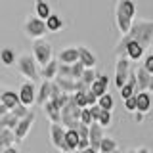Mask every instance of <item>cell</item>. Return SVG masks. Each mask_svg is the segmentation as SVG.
<instances>
[{
    "mask_svg": "<svg viewBox=\"0 0 153 153\" xmlns=\"http://www.w3.org/2000/svg\"><path fill=\"white\" fill-rule=\"evenodd\" d=\"M79 142H80L79 130L67 128L65 130V142H63V146H61V153H75L76 147H79Z\"/></svg>",
    "mask_w": 153,
    "mask_h": 153,
    "instance_id": "cell-10",
    "label": "cell"
},
{
    "mask_svg": "<svg viewBox=\"0 0 153 153\" xmlns=\"http://www.w3.org/2000/svg\"><path fill=\"white\" fill-rule=\"evenodd\" d=\"M52 13H54V12L50 10V4H48L46 0H36V2H35V16L36 17H40V19L46 21Z\"/></svg>",
    "mask_w": 153,
    "mask_h": 153,
    "instance_id": "cell-24",
    "label": "cell"
},
{
    "mask_svg": "<svg viewBox=\"0 0 153 153\" xmlns=\"http://www.w3.org/2000/svg\"><path fill=\"white\" fill-rule=\"evenodd\" d=\"M124 107H126L128 113H136L138 111V103H136V96H132V98L124 100Z\"/></svg>",
    "mask_w": 153,
    "mask_h": 153,
    "instance_id": "cell-34",
    "label": "cell"
},
{
    "mask_svg": "<svg viewBox=\"0 0 153 153\" xmlns=\"http://www.w3.org/2000/svg\"><path fill=\"white\" fill-rule=\"evenodd\" d=\"M0 153H2V151H0Z\"/></svg>",
    "mask_w": 153,
    "mask_h": 153,
    "instance_id": "cell-50",
    "label": "cell"
},
{
    "mask_svg": "<svg viewBox=\"0 0 153 153\" xmlns=\"http://www.w3.org/2000/svg\"><path fill=\"white\" fill-rule=\"evenodd\" d=\"M136 153H151V151L147 149V147H138V149H136Z\"/></svg>",
    "mask_w": 153,
    "mask_h": 153,
    "instance_id": "cell-45",
    "label": "cell"
},
{
    "mask_svg": "<svg viewBox=\"0 0 153 153\" xmlns=\"http://www.w3.org/2000/svg\"><path fill=\"white\" fill-rule=\"evenodd\" d=\"M65 21L61 19L59 13H52L50 17L46 19V27H48V33H59L61 29H63Z\"/></svg>",
    "mask_w": 153,
    "mask_h": 153,
    "instance_id": "cell-23",
    "label": "cell"
},
{
    "mask_svg": "<svg viewBox=\"0 0 153 153\" xmlns=\"http://www.w3.org/2000/svg\"><path fill=\"white\" fill-rule=\"evenodd\" d=\"M0 151H2V149H0Z\"/></svg>",
    "mask_w": 153,
    "mask_h": 153,
    "instance_id": "cell-51",
    "label": "cell"
},
{
    "mask_svg": "<svg viewBox=\"0 0 153 153\" xmlns=\"http://www.w3.org/2000/svg\"><path fill=\"white\" fill-rule=\"evenodd\" d=\"M16 146V134H13V130H10V128H6V130L0 132V149H8V147Z\"/></svg>",
    "mask_w": 153,
    "mask_h": 153,
    "instance_id": "cell-25",
    "label": "cell"
},
{
    "mask_svg": "<svg viewBox=\"0 0 153 153\" xmlns=\"http://www.w3.org/2000/svg\"><path fill=\"white\" fill-rule=\"evenodd\" d=\"M103 128L100 126L98 123H92L90 124V134H88V140H90V147L96 149L100 153V146H102V140H103Z\"/></svg>",
    "mask_w": 153,
    "mask_h": 153,
    "instance_id": "cell-14",
    "label": "cell"
},
{
    "mask_svg": "<svg viewBox=\"0 0 153 153\" xmlns=\"http://www.w3.org/2000/svg\"><path fill=\"white\" fill-rule=\"evenodd\" d=\"M33 123H35V111H31L25 119H21V121L17 123V126L13 128V134H16V143H21L27 138V134L31 132Z\"/></svg>",
    "mask_w": 153,
    "mask_h": 153,
    "instance_id": "cell-8",
    "label": "cell"
},
{
    "mask_svg": "<svg viewBox=\"0 0 153 153\" xmlns=\"http://www.w3.org/2000/svg\"><path fill=\"white\" fill-rule=\"evenodd\" d=\"M130 76V59L126 56H117V65H115V86L119 90L126 84Z\"/></svg>",
    "mask_w": 153,
    "mask_h": 153,
    "instance_id": "cell-7",
    "label": "cell"
},
{
    "mask_svg": "<svg viewBox=\"0 0 153 153\" xmlns=\"http://www.w3.org/2000/svg\"><path fill=\"white\" fill-rule=\"evenodd\" d=\"M126 153H136V149H128V151H126Z\"/></svg>",
    "mask_w": 153,
    "mask_h": 153,
    "instance_id": "cell-48",
    "label": "cell"
},
{
    "mask_svg": "<svg viewBox=\"0 0 153 153\" xmlns=\"http://www.w3.org/2000/svg\"><path fill=\"white\" fill-rule=\"evenodd\" d=\"M57 71H59V61H57V59H52L48 65H44L40 69V79L42 80H56Z\"/></svg>",
    "mask_w": 153,
    "mask_h": 153,
    "instance_id": "cell-21",
    "label": "cell"
},
{
    "mask_svg": "<svg viewBox=\"0 0 153 153\" xmlns=\"http://www.w3.org/2000/svg\"><path fill=\"white\" fill-rule=\"evenodd\" d=\"M0 103H4L6 107L12 111V109H16L19 103V92H16V90H4L2 92V98H0Z\"/></svg>",
    "mask_w": 153,
    "mask_h": 153,
    "instance_id": "cell-20",
    "label": "cell"
},
{
    "mask_svg": "<svg viewBox=\"0 0 153 153\" xmlns=\"http://www.w3.org/2000/svg\"><path fill=\"white\" fill-rule=\"evenodd\" d=\"M98 105L102 107V111H111L113 113V107H115V100H113V96L111 94H103L102 98L98 100Z\"/></svg>",
    "mask_w": 153,
    "mask_h": 153,
    "instance_id": "cell-28",
    "label": "cell"
},
{
    "mask_svg": "<svg viewBox=\"0 0 153 153\" xmlns=\"http://www.w3.org/2000/svg\"><path fill=\"white\" fill-rule=\"evenodd\" d=\"M61 94H63V92H61V88L57 86V82L52 80V84H50V100H57Z\"/></svg>",
    "mask_w": 153,
    "mask_h": 153,
    "instance_id": "cell-37",
    "label": "cell"
},
{
    "mask_svg": "<svg viewBox=\"0 0 153 153\" xmlns=\"http://www.w3.org/2000/svg\"><path fill=\"white\" fill-rule=\"evenodd\" d=\"M76 153H98V151L92 149V147H86V149H82V151H76Z\"/></svg>",
    "mask_w": 153,
    "mask_h": 153,
    "instance_id": "cell-44",
    "label": "cell"
},
{
    "mask_svg": "<svg viewBox=\"0 0 153 153\" xmlns=\"http://www.w3.org/2000/svg\"><path fill=\"white\" fill-rule=\"evenodd\" d=\"M115 153H121V151H115Z\"/></svg>",
    "mask_w": 153,
    "mask_h": 153,
    "instance_id": "cell-49",
    "label": "cell"
},
{
    "mask_svg": "<svg viewBox=\"0 0 153 153\" xmlns=\"http://www.w3.org/2000/svg\"><path fill=\"white\" fill-rule=\"evenodd\" d=\"M57 76H63V79H73V76H71V65L59 63V71H57Z\"/></svg>",
    "mask_w": 153,
    "mask_h": 153,
    "instance_id": "cell-38",
    "label": "cell"
},
{
    "mask_svg": "<svg viewBox=\"0 0 153 153\" xmlns=\"http://www.w3.org/2000/svg\"><path fill=\"white\" fill-rule=\"evenodd\" d=\"M79 61L86 67V69H96L98 57H96V54L88 46H79Z\"/></svg>",
    "mask_w": 153,
    "mask_h": 153,
    "instance_id": "cell-12",
    "label": "cell"
},
{
    "mask_svg": "<svg viewBox=\"0 0 153 153\" xmlns=\"http://www.w3.org/2000/svg\"><path fill=\"white\" fill-rule=\"evenodd\" d=\"M111 123H113V113H111V111H102L98 124H100L102 128H107V126H111Z\"/></svg>",
    "mask_w": 153,
    "mask_h": 153,
    "instance_id": "cell-32",
    "label": "cell"
},
{
    "mask_svg": "<svg viewBox=\"0 0 153 153\" xmlns=\"http://www.w3.org/2000/svg\"><path fill=\"white\" fill-rule=\"evenodd\" d=\"M119 151V142L111 136H105L102 140V146H100V153H115Z\"/></svg>",
    "mask_w": 153,
    "mask_h": 153,
    "instance_id": "cell-27",
    "label": "cell"
},
{
    "mask_svg": "<svg viewBox=\"0 0 153 153\" xmlns=\"http://www.w3.org/2000/svg\"><path fill=\"white\" fill-rule=\"evenodd\" d=\"M142 67H143V69H146L149 75H153V54H147L146 57H143Z\"/></svg>",
    "mask_w": 153,
    "mask_h": 153,
    "instance_id": "cell-35",
    "label": "cell"
},
{
    "mask_svg": "<svg viewBox=\"0 0 153 153\" xmlns=\"http://www.w3.org/2000/svg\"><path fill=\"white\" fill-rule=\"evenodd\" d=\"M84 71H86V67L80 63V61H76V63L71 65V76H73L75 80H80V76H82Z\"/></svg>",
    "mask_w": 153,
    "mask_h": 153,
    "instance_id": "cell-31",
    "label": "cell"
},
{
    "mask_svg": "<svg viewBox=\"0 0 153 153\" xmlns=\"http://www.w3.org/2000/svg\"><path fill=\"white\" fill-rule=\"evenodd\" d=\"M57 61L65 65H73L79 61V46H67L57 54Z\"/></svg>",
    "mask_w": 153,
    "mask_h": 153,
    "instance_id": "cell-13",
    "label": "cell"
},
{
    "mask_svg": "<svg viewBox=\"0 0 153 153\" xmlns=\"http://www.w3.org/2000/svg\"><path fill=\"white\" fill-rule=\"evenodd\" d=\"M65 142V128L63 124H50V143L56 149L61 151V146Z\"/></svg>",
    "mask_w": 153,
    "mask_h": 153,
    "instance_id": "cell-11",
    "label": "cell"
},
{
    "mask_svg": "<svg viewBox=\"0 0 153 153\" xmlns=\"http://www.w3.org/2000/svg\"><path fill=\"white\" fill-rule=\"evenodd\" d=\"M73 102L79 105L80 109L88 107V102H86V90H79V92H75L73 94Z\"/></svg>",
    "mask_w": 153,
    "mask_h": 153,
    "instance_id": "cell-30",
    "label": "cell"
},
{
    "mask_svg": "<svg viewBox=\"0 0 153 153\" xmlns=\"http://www.w3.org/2000/svg\"><path fill=\"white\" fill-rule=\"evenodd\" d=\"M88 109H90V115H92V121L98 123L100 121V115H102V107L96 103V105H92V107H88Z\"/></svg>",
    "mask_w": 153,
    "mask_h": 153,
    "instance_id": "cell-39",
    "label": "cell"
},
{
    "mask_svg": "<svg viewBox=\"0 0 153 153\" xmlns=\"http://www.w3.org/2000/svg\"><path fill=\"white\" fill-rule=\"evenodd\" d=\"M8 113H10V109H8L4 103H0V119H2L4 115H8Z\"/></svg>",
    "mask_w": 153,
    "mask_h": 153,
    "instance_id": "cell-42",
    "label": "cell"
},
{
    "mask_svg": "<svg viewBox=\"0 0 153 153\" xmlns=\"http://www.w3.org/2000/svg\"><path fill=\"white\" fill-rule=\"evenodd\" d=\"M86 102H88V107H92V105L98 103V96H96V94H94L90 88L86 90Z\"/></svg>",
    "mask_w": 153,
    "mask_h": 153,
    "instance_id": "cell-40",
    "label": "cell"
},
{
    "mask_svg": "<svg viewBox=\"0 0 153 153\" xmlns=\"http://www.w3.org/2000/svg\"><path fill=\"white\" fill-rule=\"evenodd\" d=\"M23 31H25V35L31 38L33 42H35V40H42V38L48 35L46 21L40 19V17H36L35 13L25 19V23H23Z\"/></svg>",
    "mask_w": 153,
    "mask_h": 153,
    "instance_id": "cell-3",
    "label": "cell"
},
{
    "mask_svg": "<svg viewBox=\"0 0 153 153\" xmlns=\"http://www.w3.org/2000/svg\"><path fill=\"white\" fill-rule=\"evenodd\" d=\"M12 113L16 115V117L19 119V121H21V119H25L27 115L31 113V109H29V107H25V105H23V103H19V105H17L16 109H12Z\"/></svg>",
    "mask_w": 153,
    "mask_h": 153,
    "instance_id": "cell-33",
    "label": "cell"
},
{
    "mask_svg": "<svg viewBox=\"0 0 153 153\" xmlns=\"http://www.w3.org/2000/svg\"><path fill=\"white\" fill-rule=\"evenodd\" d=\"M80 111H82V109L73 102V96H71L69 102H67V105L61 109V124L65 126V130H67V128H75V130L79 128V124H80Z\"/></svg>",
    "mask_w": 153,
    "mask_h": 153,
    "instance_id": "cell-5",
    "label": "cell"
},
{
    "mask_svg": "<svg viewBox=\"0 0 153 153\" xmlns=\"http://www.w3.org/2000/svg\"><path fill=\"white\" fill-rule=\"evenodd\" d=\"M42 109H44V115L48 117L50 124H61V107L54 102V100H50Z\"/></svg>",
    "mask_w": 153,
    "mask_h": 153,
    "instance_id": "cell-15",
    "label": "cell"
},
{
    "mask_svg": "<svg viewBox=\"0 0 153 153\" xmlns=\"http://www.w3.org/2000/svg\"><path fill=\"white\" fill-rule=\"evenodd\" d=\"M147 92H153V75H151V82H149V90Z\"/></svg>",
    "mask_w": 153,
    "mask_h": 153,
    "instance_id": "cell-46",
    "label": "cell"
},
{
    "mask_svg": "<svg viewBox=\"0 0 153 153\" xmlns=\"http://www.w3.org/2000/svg\"><path fill=\"white\" fill-rule=\"evenodd\" d=\"M107 86H109V75L102 73V75H98V79H96V82L90 86V90H92L100 100L103 94H107Z\"/></svg>",
    "mask_w": 153,
    "mask_h": 153,
    "instance_id": "cell-17",
    "label": "cell"
},
{
    "mask_svg": "<svg viewBox=\"0 0 153 153\" xmlns=\"http://www.w3.org/2000/svg\"><path fill=\"white\" fill-rule=\"evenodd\" d=\"M143 119H146V115H143V113H134V121H136V123H143Z\"/></svg>",
    "mask_w": 153,
    "mask_h": 153,
    "instance_id": "cell-41",
    "label": "cell"
},
{
    "mask_svg": "<svg viewBox=\"0 0 153 153\" xmlns=\"http://www.w3.org/2000/svg\"><path fill=\"white\" fill-rule=\"evenodd\" d=\"M96 79H98V73H96V69H86L84 73H82V76H80V82L90 88V86L96 82Z\"/></svg>",
    "mask_w": 153,
    "mask_h": 153,
    "instance_id": "cell-29",
    "label": "cell"
},
{
    "mask_svg": "<svg viewBox=\"0 0 153 153\" xmlns=\"http://www.w3.org/2000/svg\"><path fill=\"white\" fill-rule=\"evenodd\" d=\"M50 84L52 80H42L36 90V105H40V107H44L50 102Z\"/></svg>",
    "mask_w": 153,
    "mask_h": 153,
    "instance_id": "cell-19",
    "label": "cell"
},
{
    "mask_svg": "<svg viewBox=\"0 0 153 153\" xmlns=\"http://www.w3.org/2000/svg\"><path fill=\"white\" fill-rule=\"evenodd\" d=\"M33 57L36 59V63L40 67H44L54 59V48L44 38L42 40H35V44H33Z\"/></svg>",
    "mask_w": 153,
    "mask_h": 153,
    "instance_id": "cell-6",
    "label": "cell"
},
{
    "mask_svg": "<svg viewBox=\"0 0 153 153\" xmlns=\"http://www.w3.org/2000/svg\"><path fill=\"white\" fill-rule=\"evenodd\" d=\"M2 153H21V151H19L16 146H12V147H8V149H4Z\"/></svg>",
    "mask_w": 153,
    "mask_h": 153,
    "instance_id": "cell-43",
    "label": "cell"
},
{
    "mask_svg": "<svg viewBox=\"0 0 153 153\" xmlns=\"http://www.w3.org/2000/svg\"><path fill=\"white\" fill-rule=\"evenodd\" d=\"M0 61H2L4 67H12L13 63H17V56L12 48H2L0 50Z\"/></svg>",
    "mask_w": 153,
    "mask_h": 153,
    "instance_id": "cell-26",
    "label": "cell"
},
{
    "mask_svg": "<svg viewBox=\"0 0 153 153\" xmlns=\"http://www.w3.org/2000/svg\"><path fill=\"white\" fill-rule=\"evenodd\" d=\"M136 103H138V113L147 115V111L151 109V96L147 92H138L136 94Z\"/></svg>",
    "mask_w": 153,
    "mask_h": 153,
    "instance_id": "cell-22",
    "label": "cell"
},
{
    "mask_svg": "<svg viewBox=\"0 0 153 153\" xmlns=\"http://www.w3.org/2000/svg\"><path fill=\"white\" fill-rule=\"evenodd\" d=\"M17 69L19 73L25 76L27 80H38L40 79V71H38V63L33 57V54H21L17 57Z\"/></svg>",
    "mask_w": 153,
    "mask_h": 153,
    "instance_id": "cell-4",
    "label": "cell"
},
{
    "mask_svg": "<svg viewBox=\"0 0 153 153\" xmlns=\"http://www.w3.org/2000/svg\"><path fill=\"white\" fill-rule=\"evenodd\" d=\"M136 2L134 0H117L115 4V23L121 35H126L136 21Z\"/></svg>",
    "mask_w": 153,
    "mask_h": 153,
    "instance_id": "cell-2",
    "label": "cell"
},
{
    "mask_svg": "<svg viewBox=\"0 0 153 153\" xmlns=\"http://www.w3.org/2000/svg\"><path fill=\"white\" fill-rule=\"evenodd\" d=\"M80 123L86 124V126H90L94 121H92V115H90V109L88 107H84L82 111H80Z\"/></svg>",
    "mask_w": 153,
    "mask_h": 153,
    "instance_id": "cell-36",
    "label": "cell"
},
{
    "mask_svg": "<svg viewBox=\"0 0 153 153\" xmlns=\"http://www.w3.org/2000/svg\"><path fill=\"white\" fill-rule=\"evenodd\" d=\"M19 102L25 105V107H31V105L36 103V88L31 80L21 84V88H19Z\"/></svg>",
    "mask_w": 153,
    "mask_h": 153,
    "instance_id": "cell-9",
    "label": "cell"
},
{
    "mask_svg": "<svg viewBox=\"0 0 153 153\" xmlns=\"http://www.w3.org/2000/svg\"><path fill=\"white\" fill-rule=\"evenodd\" d=\"M121 98H123V102L124 100H128V98H132V96H136L138 94V82H136V75L130 73V76H128V80H126V84L123 86L121 90Z\"/></svg>",
    "mask_w": 153,
    "mask_h": 153,
    "instance_id": "cell-18",
    "label": "cell"
},
{
    "mask_svg": "<svg viewBox=\"0 0 153 153\" xmlns=\"http://www.w3.org/2000/svg\"><path fill=\"white\" fill-rule=\"evenodd\" d=\"M134 75H136V82H138V92H147L149 90V82H151V75L142 65H138Z\"/></svg>",
    "mask_w": 153,
    "mask_h": 153,
    "instance_id": "cell-16",
    "label": "cell"
},
{
    "mask_svg": "<svg viewBox=\"0 0 153 153\" xmlns=\"http://www.w3.org/2000/svg\"><path fill=\"white\" fill-rule=\"evenodd\" d=\"M128 42H136V44H140V46H143L147 50V48L151 46V42H153V21L151 19H136L134 25L130 27V31H128L126 35H123L121 40L117 42L115 54L121 56L123 48L126 46Z\"/></svg>",
    "mask_w": 153,
    "mask_h": 153,
    "instance_id": "cell-1",
    "label": "cell"
},
{
    "mask_svg": "<svg viewBox=\"0 0 153 153\" xmlns=\"http://www.w3.org/2000/svg\"><path fill=\"white\" fill-rule=\"evenodd\" d=\"M2 92H4V88H2V86H0V98H2Z\"/></svg>",
    "mask_w": 153,
    "mask_h": 153,
    "instance_id": "cell-47",
    "label": "cell"
}]
</instances>
